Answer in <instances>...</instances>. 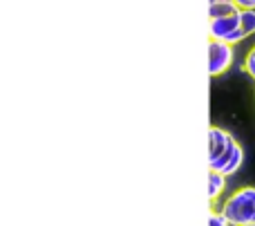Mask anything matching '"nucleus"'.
<instances>
[{
	"label": "nucleus",
	"mask_w": 255,
	"mask_h": 226,
	"mask_svg": "<svg viewBox=\"0 0 255 226\" xmlns=\"http://www.w3.org/2000/svg\"><path fill=\"white\" fill-rule=\"evenodd\" d=\"M238 4L235 2H213L208 4V20L211 18H224V16H231V13H238Z\"/></svg>",
	"instance_id": "0eeeda50"
},
{
	"label": "nucleus",
	"mask_w": 255,
	"mask_h": 226,
	"mask_svg": "<svg viewBox=\"0 0 255 226\" xmlns=\"http://www.w3.org/2000/svg\"><path fill=\"white\" fill-rule=\"evenodd\" d=\"M242 164H244V148L240 146V141L233 137V141H231V146L226 148V152L220 157V159L211 161L208 168L215 170V173L226 175V177H231V175H235L240 168H242Z\"/></svg>",
	"instance_id": "20e7f679"
},
{
	"label": "nucleus",
	"mask_w": 255,
	"mask_h": 226,
	"mask_svg": "<svg viewBox=\"0 0 255 226\" xmlns=\"http://www.w3.org/2000/svg\"><path fill=\"white\" fill-rule=\"evenodd\" d=\"M242 70L247 72L251 79H255V47L247 54V58H244V63H242Z\"/></svg>",
	"instance_id": "9d476101"
},
{
	"label": "nucleus",
	"mask_w": 255,
	"mask_h": 226,
	"mask_svg": "<svg viewBox=\"0 0 255 226\" xmlns=\"http://www.w3.org/2000/svg\"><path fill=\"white\" fill-rule=\"evenodd\" d=\"M213 2H233V0H208V4H213Z\"/></svg>",
	"instance_id": "f8f14e48"
},
{
	"label": "nucleus",
	"mask_w": 255,
	"mask_h": 226,
	"mask_svg": "<svg viewBox=\"0 0 255 226\" xmlns=\"http://www.w3.org/2000/svg\"><path fill=\"white\" fill-rule=\"evenodd\" d=\"M240 27L247 38L255 34V9H240Z\"/></svg>",
	"instance_id": "6e6552de"
},
{
	"label": "nucleus",
	"mask_w": 255,
	"mask_h": 226,
	"mask_svg": "<svg viewBox=\"0 0 255 226\" xmlns=\"http://www.w3.org/2000/svg\"><path fill=\"white\" fill-rule=\"evenodd\" d=\"M235 61V49L231 43H224V40H213L208 43V74L215 79V76H222L231 70Z\"/></svg>",
	"instance_id": "7ed1b4c3"
},
{
	"label": "nucleus",
	"mask_w": 255,
	"mask_h": 226,
	"mask_svg": "<svg viewBox=\"0 0 255 226\" xmlns=\"http://www.w3.org/2000/svg\"><path fill=\"white\" fill-rule=\"evenodd\" d=\"M244 226H255V222H253V224H244Z\"/></svg>",
	"instance_id": "ddd939ff"
},
{
	"label": "nucleus",
	"mask_w": 255,
	"mask_h": 226,
	"mask_svg": "<svg viewBox=\"0 0 255 226\" xmlns=\"http://www.w3.org/2000/svg\"><path fill=\"white\" fill-rule=\"evenodd\" d=\"M208 226H231V222L224 218V213L220 209H211L208 211Z\"/></svg>",
	"instance_id": "1a4fd4ad"
},
{
	"label": "nucleus",
	"mask_w": 255,
	"mask_h": 226,
	"mask_svg": "<svg viewBox=\"0 0 255 226\" xmlns=\"http://www.w3.org/2000/svg\"><path fill=\"white\" fill-rule=\"evenodd\" d=\"M233 141V134L226 132L224 128H217V125H211L208 128V164L215 159H220L226 152V148Z\"/></svg>",
	"instance_id": "39448f33"
},
{
	"label": "nucleus",
	"mask_w": 255,
	"mask_h": 226,
	"mask_svg": "<svg viewBox=\"0 0 255 226\" xmlns=\"http://www.w3.org/2000/svg\"><path fill=\"white\" fill-rule=\"evenodd\" d=\"M208 34H211L213 40H224V43H231V45H238L242 40H247L242 27H240V11L224 18H211L208 20Z\"/></svg>",
	"instance_id": "f03ea898"
},
{
	"label": "nucleus",
	"mask_w": 255,
	"mask_h": 226,
	"mask_svg": "<svg viewBox=\"0 0 255 226\" xmlns=\"http://www.w3.org/2000/svg\"><path fill=\"white\" fill-rule=\"evenodd\" d=\"M224 191H226V175L208 170V200H211V204L222 202Z\"/></svg>",
	"instance_id": "423d86ee"
},
{
	"label": "nucleus",
	"mask_w": 255,
	"mask_h": 226,
	"mask_svg": "<svg viewBox=\"0 0 255 226\" xmlns=\"http://www.w3.org/2000/svg\"><path fill=\"white\" fill-rule=\"evenodd\" d=\"M220 211L231 226H244L255 222V186H242L220 202Z\"/></svg>",
	"instance_id": "f257e3e1"
},
{
	"label": "nucleus",
	"mask_w": 255,
	"mask_h": 226,
	"mask_svg": "<svg viewBox=\"0 0 255 226\" xmlns=\"http://www.w3.org/2000/svg\"><path fill=\"white\" fill-rule=\"evenodd\" d=\"M238 9H255V0H233Z\"/></svg>",
	"instance_id": "9b49d317"
}]
</instances>
